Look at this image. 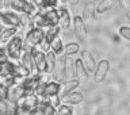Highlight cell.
<instances>
[{"label":"cell","mask_w":130,"mask_h":115,"mask_svg":"<svg viewBox=\"0 0 130 115\" xmlns=\"http://www.w3.org/2000/svg\"><path fill=\"white\" fill-rule=\"evenodd\" d=\"M6 50H7V56L10 58V61H12L15 64L20 62V58H22V54L24 50V37L22 32H18L6 45Z\"/></svg>","instance_id":"1"},{"label":"cell","mask_w":130,"mask_h":115,"mask_svg":"<svg viewBox=\"0 0 130 115\" xmlns=\"http://www.w3.org/2000/svg\"><path fill=\"white\" fill-rule=\"evenodd\" d=\"M45 38V30L42 28H30L24 37V49H35L39 42Z\"/></svg>","instance_id":"2"},{"label":"cell","mask_w":130,"mask_h":115,"mask_svg":"<svg viewBox=\"0 0 130 115\" xmlns=\"http://www.w3.org/2000/svg\"><path fill=\"white\" fill-rule=\"evenodd\" d=\"M11 10L16 14H27V15H35L37 8L30 0H11Z\"/></svg>","instance_id":"3"},{"label":"cell","mask_w":130,"mask_h":115,"mask_svg":"<svg viewBox=\"0 0 130 115\" xmlns=\"http://www.w3.org/2000/svg\"><path fill=\"white\" fill-rule=\"evenodd\" d=\"M0 20H2V24H4V26H7V27H16V28L22 27L19 15L16 14V12H14L12 10L0 11Z\"/></svg>","instance_id":"4"},{"label":"cell","mask_w":130,"mask_h":115,"mask_svg":"<svg viewBox=\"0 0 130 115\" xmlns=\"http://www.w3.org/2000/svg\"><path fill=\"white\" fill-rule=\"evenodd\" d=\"M110 68H111V64H110L108 60H106V58L100 60L96 65L95 72H93V81L98 84L103 83L108 75V72H110Z\"/></svg>","instance_id":"5"},{"label":"cell","mask_w":130,"mask_h":115,"mask_svg":"<svg viewBox=\"0 0 130 115\" xmlns=\"http://www.w3.org/2000/svg\"><path fill=\"white\" fill-rule=\"evenodd\" d=\"M39 102H41L39 96L37 95V93H30V95H24L23 97H20V99L18 100V103H16V106L32 112L35 108H38Z\"/></svg>","instance_id":"6"},{"label":"cell","mask_w":130,"mask_h":115,"mask_svg":"<svg viewBox=\"0 0 130 115\" xmlns=\"http://www.w3.org/2000/svg\"><path fill=\"white\" fill-rule=\"evenodd\" d=\"M73 30H75V34L79 38V41L84 42L87 39V26H85V23H84L81 16L76 15L73 18Z\"/></svg>","instance_id":"7"},{"label":"cell","mask_w":130,"mask_h":115,"mask_svg":"<svg viewBox=\"0 0 130 115\" xmlns=\"http://www.w3.org/2000/svg\"><path fill=\"white\" fill-rule=\"evenodd\" d=\"M60 88H61V83L56 80H50L47 84H45L43 87V92H42V99H49V97L58 95L60 93Z\"/></svg>","instance_id":"8"},{"label":"cell","mask_w":130,"mask_h":115,"mask_svg":"<svg viewBox=\"0 0 130 115\" xmlns=\"http://www.w3.org/2000/svg\"><path fill=\"white\" fill-rule=\"evenodd\" d=\"M32 56H34V64L37 73H45L46 72V54L39 50L32 49Z\"/></svg>","instance_id":"9"},{"label":"cell","mask_w":130,"mask_h":115,"mask_svg":"<svg viewBox=\"0 0 130 115\" xmlns=\"http://www.w3.org/2000/svg\"><path fill=\"white\" fill-rule=\"evenodd\" d=\"M26 95V89H24L22 85H12V87L8 88V97L7 100L10 102V103H14L16 104L18 103V100L20 97H23Z\"/></svg>","instance_id":"10"},{"label":"cell","mask_w":130,"mask_h":115,"mask_svg":"<svg viewBox=\"0 0 130 115\" xmlns=\"http://www.w3.org/2000/svg\"><path fill=\"white\" fill-rule=\"evenodd\" d=\"M57 11H58V26L62 28V30H68L72 24V19H71L69 11L65 7H58Z\"/></svg>","instance_id":"11"},{"label":"cell","mask_w":130,"mask_h":115,"mask_svg":"<svg viewBox=\"0 0 130 115\" xmlns=\"http://www.w3.org/2000/svg\"><path fill=\"white\" fill-rule=\"evenodd\" d=\"M95 15H96V6L93 2H88L87 4L84 6L83 8V15H81V18H83L84 23L85 24H89L93 22V19H95Z\"/></svg>","instance_id":"12"},{"label":"cell","mask_w":130,"mask_h":115,"mask_svg":"<svg viewBox=\"0 0 130 115\" xmlns=\"http://www.w3.org/2000/svg\"><path fill=\"white\" fill-rule=\"evenodd\" d=\"M81 61H83V64H84V67L87 68V71L88 73H93L95 72V69H96V61L95 58H93V56H92V53L89 52V50H81Z\"/></svg>","instance_id":"13"},{"label":"cell","mask_w":130,"mask_h":115,"mask_svg":"<svg viewBox=\"0 0 130 115\" xmlns=\"http://www.w3.org/2000/svg\"><path fill=\"white\" fill-rule=\"evenodd\" d=\"M80 85V81L77 79H71V80H64L61 83V88H60V93L58 95L62 97L68 93H71L73 91H76V88Z\"/></svg>","instance_id":"14"},{"label":"cell","mask_w":130,"mask_h":115,"mask_svg":"<svg viewBox=\"0 0 130 115\" xmlns=\"http://www.w3.org/2000/svg\"><path fill=\"white\" fill-rule=\"evenodd\" d=\"M88 71L84 67L81 58H76L75 60V76L79 81H87L88 80Z\"/></svg>","instance_id":"15"},{"label":"cell","mask_w":130,"mask_h":115,"mask_svg":"<svg viewBox=\"0 0 130 115\" xmlns=\"http://www.w3.org/2000/svg\"><path fill=\"white\" fill-rule=\"evenodd\" d=\"M84 99V96H83V93L79 92V91H73L71 93H68V95H65L61 97V102H62L64 104H73V106H76V104H80L81 102H83Z\"/></svg>","instance_id":"16"},{"label":"cell","mask_w":130,"mask_h":115,"mask_svg":"<svg viewBox=\"0 0 130 115\" xmlns=\"http://www.w3.org/2000/svg\"><path fill=\"white\" fill-rule=\"evenodd\" d=\"M43 16H45V22H46V27L58 26V11H57V8L46 10L43 12Z\"/></svg>","instance_id":"17"},{"label":"cell","mask_w":130,"mask_h":115,"mask_svg":"<svg viewBox=\"0 0 130 115\" xmlns=\"http://www.w3.org/2000/svg\"><path fill=\"white\" fill-rule=\"evenodd\" d=\"M53 75H54V80L58 83H62L65 80V58H57L56 69Z\"/></svg>","instance_id":"18"},{"label":"cell","mask_w":130,"mask_h":115,"mask_svg":"<svg viewBox=\"0 0 130 115\" xmlns=\"http://www.w3.org/2000/svg\"><path fill=\"white\" fill-rule=\"evenodd\" d=\"M18 32H19V28H16V27H6L4 28L2 32V46H6Z\"/></svg>","instance_id":"19"},{"label":"cell","mask_w":130,"mask_h":115,"mask_svg":"<svg viewBox=\"0 0 130 115\" xmlns=\"http://www.w3.org/2000/svg\"><path fill=\"white\" fill-rule=\"evenodd\" d=\"M31 28H42V30L46 28V22L42 12H37L31 16Z\"/></svg>","instance_id":"20"},{"label":"cell","mask_w":130,"mask_h":115,"mask_svg":"<svg viewBox=\"0 0 130 115\" xmlns=\"http://www.w3.org/2000/svg\"><path fill=\"white\" fill-rule=\"evenodd\" d=\"M118 0H102L96 7V14H104L108 10H112L117 6Z\"/></svg>","instance_id":"21"},{"label":"cell","mask_w":130,"mask_h":115,"mask_svg":"<svg viewBox=\"0 0 130 115\" xmlns=\"http://www.w3.org/2000/svg\"><path fill=\"white\" fill-rule=\"evenodd\" d=\"M56 64H57V56L54 54V52H47L46 53V73L53 75L56 69Z\"/></svg>","instance_id":"22"},{"label":"cell","mask_w":130,"mask_h":115,"mask_svg":"<svg viewBox=\"0 0 130 115\" xmlns=\"http://www.w3.org/2000/svg\"><path fill=\"white\" fill-rule=\"evenodd\" d=\"M75 76V60L72 57H65V80H71Z\"/></svg>","instance_id":"23"},{"label":"cell","mask_w":130,"mask_h":115,"mask_svg":"<svg viewBox=\"0 0 130 115\" xmlns=\"http://www.w3.org/2000/svg\"><path fill=\"white\" fill-rule=\"evenodd\" d=\"M39 110L43 112V115H57V108L49 103L47 99H42L39 102Z\"/></svg>","instance_id":"24"},{"label":"cell","mask_w":130,"mask_h":115,"mask_svg":"<svg viewBox=\"0 0 130 115\" xmlns=\"http://www.w3.org/2000/svg\"><path fill=\"white\" fill-rule=\"evenodd\" d=\"M80 52V45L77 42H69L64 46V54L65 57H73Z\"/></svg>","instance_id":"25"},{"label":"cell","mask_w":130,"mask_h":115,"mask_svg":"<svg viewBox=\"0 0 130 115\" xmlns=\"http://www.w3.org/2000/svg\"><path fill=\"white\" fill-rule=\"evenodd\" d=\"M31 73L30 71L26 68V67H23L20 62L18 64H15V68H14V73H12V76H16V77H22V79H26V77H28Z\"/></svg>","instance_id":"26"},{"label":"cell","mask_w":130,"mask_h":115,"mask_svg":"<svg viewBox=\"0 0 130 115\" xmlns=\"http://www.w3.org/2000/svg\"><path fill=\"white\" fill-rule=\"evenodd\" d=\"M64 46L65 45L62 43V39H61L60 37H56V38L52 41V49L50 50L54 52L56 56H58V54H62L64 53Z\"/></svg>","instance_id":"27"},{"label":"cell","mask_w":130,"mask_h":115,"mask_svg":"<svg viewBox=\"0 0 130 115\" xmlns=\"http://www.w3.org/2000/svg\"><path fill=\"white\" fill-rule=\"evenodd\" d=\"M61 30L60 26H52V27H46L45 28V37L49 41H53L56 37H58V32Z\"/></svg>","instance_id":"28"},{"label":"cell","mask_w":130,"mask_h":115,"mask_svg":"<svg viewBox=\"0 0 130 115\" xmlns=\"http://www.w3.org/2000/svg\"><path fill=\"white\" fill-rule=\"evenodd\" d=\"M50 49H52V41H49L46 37H45V38L39 42L38 46L35 47V50H39V52H42L46 54L47 52H50Z\"/></svg>","instance_id":"29"},{"label":"cell","mask_w":130,"mask_h":115,"mask_svg":"<svg viewBox=\"0 0 130 115\" xmlns=\"http://www.w3.org/2000/svg\"><path fill=\"white\" fill-rule=\"evenodd\" d=\"M73 110L69 104H61L58 108H57V115H72Z\"/></svg>","instance_id":"30"},{"label":"cell","mask_w":130,"mask_h":115,"mask_svg":"<svg viewBox=\"0 0 130 115\" xmlns=\"http://www.w3.org/2000/svg\"><path fill=\"white\" fill-rule=\"evenodd\" d=\"M18 15H19L22 27H30L31 28V16L27 14H18Z\"/></svg>","instance_id":"31"},{"label":"cell","mask_w":130,"mask_h":115,"mask_svg":"<svg viewBox=\"0 0 130 115\" xmlns=\"http://www.w3.org/2000/svg\"><path fill=\"white\" fill-rule=\"evenodd\" d=\"M119 35L130 42V27L129 26H121L119 27Z\"/></svg>","instance_id":"32"},{"label":"cell","mask_w":130,"mask_h":115,"mask_svg":"<svg viewBox=\"0 0 130 115\" xmlns=\"http://www.w3.org/2000/svg\"><path fill=\"white\" fill-rule=\"evenodd\" d=\"M60 0H43V7H45V11L46 10H52V8H56L58 6Z\"/></svg>","instance_id":"33"},{"label":"cell","mask_w":130,"mask_h":115,"mask_svg":"<svg viewBox=\"0 0 130 115\" xmlns=\"http://www.w3.org/2000/svg\"><path fill=\"white\" fill-rule=\"evenodd\" d=\"M47 100H49V103H50L53 107H56V108H58L61 106V97H60V95H54V96L49 97Z\"/></svg>","instance_id":"34"},{"label":"cell","mask_w":130,"mask_h":115,"mask_svg":"<svg viewBox=\"0 0 130 115\" xmlns=\"http://www.w3.org/2000/svg\"><path fill=\"white\" fill-rule=\"evenodd\" d=\"M8 60L10 58H8V56H7L6 46H0V67H2L4 62H7Z\"/></svg>","instance_id":"35"},{"label":"cell","mask_w":130,"mask_h":115,"mask_svg":"<svg viewBox=\"0 0 130 115\" xmlns=\"http://www.w3.org/2000/svg\"><path fill=\"white\" fill-rule=\"evenodd\" d=\"M8 97V87L0 83V100H7Z\"/></svg>","instance_id":"36"},{"label":"cell","mask_w":130,"mask_h":115,"mask_svg":"<svg viewBox=\"0 0 130 115\" xmlns=\"http://www.w3.org/2000/svg\"><path fill=\"white\" fill-rule=\"evenodd\" d=\"M0 7H2L0 11H6L11 8V0H0Z\"/></svg>","instance_id":"37"},{"label":"cell","mask_w":130,"mask_h":115,"mask_svg":"<svg viewBox=\"0 0 130 115\" xmlns=\"http://www.w3.org/2000/svg\"><path fill=\"white\" fill-rule=\"evenodd\" d=\"M119 6L126 11H130V0H118Z\"/></svg>","instance_id":"38"},{"label":"cell","mask_w":130,"mask_h":115,"mask_svg":"<svg viewBox=\"0 0 130 115\" xmlns=\"http://www.w3.org/2000/svg\"><path fill=\"white\" fill-rule=\"evenodd\" d=\"M30 2L34 4V6L38 8V10H45V7H43V0H30Z\"/></svg>","instance_id":"39"},{"label":"cell","mask_w":130,"mask_h":115,"mask_svg":"<svg viewBox=\"0 0 130 115\" xmlns=\"http://www.w3.org/2000/svg\"><path fill=\"white\" fill-rule=\"evenodd\" d=\"M16 115H31L30 111H27V110H24L22 107H18L16 106Z\"/></svg>","instance_id":"40"},{"label":"cell","mask_w":130,"mask_h":115,"mask_svg":"<svg viewBox=\"0 0 130 115\" xmlns=\"http://www.w3.org/2000/svg\"><path fill=\"white\" fill-rule=\"evenodd\" d=\"M31 115H43V112L41 111V110H39V107H38V108H35L34 111L31 112Z\"/></svg>","instance_id":"41"},{"label":"cell","mask_w":130,"mask_h":115,"mask_svg":"<svg viewBox=\"0 0 130 115\" xmlns=\"http://www.w3.org/2000/svg\"><path fill=\"white\" fill-rule=\"evenodd\" d=\"M69 3H71L72 6H77V4L80 3V0H69Z\"/></svg>","instance_id":"42"},{"label":"cell","mask_w":130,"mask_h":115,"mask_svg":"<svg viewBox=\"0 0 130 115\" xmlns=\"http://www.w3.org/2000/svg\"><path fill=\"white\" fill-rule=\"evenodd\" d=\"M3 26H0V46H2V32H3Z\"/></svg>","instance_id":"43"},{"label":"cell","mask_w":130,"mask_h":115,"mask_svg":"<svg viewBox=\"0 0 130 115\" xmlns=\"http://www.w3.org/2000/svg\"><path fill=\"white\" fill-rule=\"evenodd\" d=\"M126 18H127V20L130 22V11H127V12H126Z\"/></svg>","instance_id":"44"},{"label":"cell","mask_w":130,"mask_h":115,"mask_svg":"<svg viewBox=\"0 0 130 115\" xmlns=\"http://www.w3.org/2000/svg\"><path fill=\"white\" fill-rule=\"evenodd\" d=\"M61 3H67V2H69V0H60Z\"/></svg>","instance_id":"45"},{"label":"cell","mask_w":130,"mask_h":115,"mask_svg":"<svg viewBox=\"0 0 130 115\" xmlns=\"http://www.w3.org/2000/svg\"><path fill=\"white\" fill-rule=\"evenodd\" d=\"M83 115H91V114H83Z\"/></svg>","instance_id":"46"},{"label":"cell","mask_w":130,"mask_h":115,"mask_svg":"<svg viewBox=\"0 0 130 115\" xmlns=\"http://www.w3.org/2000/svg\"><path fill=\"white\" fill-rule=\"evenodd\" d=\"M89 2H92V0H89Z\"/></svg>","instance_id":"47"}]
</instances>
